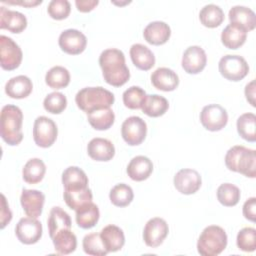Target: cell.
Listing matches in <instances>:
<instances>
[{
	"label": "cell",
	"instance_id": "cell-45",
	"mask_svg": "<svg viewBox=\"0 0 256 256\" xmlns=\"http://www.w3.org/2000/svg\"><path fill=\"white\" fill-rule=\"evenodd\" d=\"M243 215L246 219L255 222L256 220V198L247 199L243 205Z\"/></svg>",
	"mask_w": 256,
	"mask_h": 256
},
{
	"label": "cell",
	"instance_id": "cell-32",
	"mask_svg": "<svg viewBox=\"0 0 256 256\" xmlns=\"http://www.w3.org/2000/svg\"><path fill=\"white\" fill-rule=\"evenodd\" d=\"M169 108L167 99L161 95H146L142 105V111L149 117H159L166 113Z\"/></svg>",
	"mask_w": 256,
	"mask_h": 256
},
{
	"label": "cell",
	"instance_id": "cell-27",
	"mask_svg": "<svg viewBox=\"0 0 256 256\" xmlns=\"http://www.w3.org/2000/svg\"><path fill=\"white\" fill-rule=\"evenodd\" d=\"M62 183L65 190H77L88 187V177L76 166L66 168L62 173Z\"/></svg>",
	"mask_w": 256,
	"mask_h": 256
},
{
	"label": "cell",
	"instance_id": "cell-38",
	"mask_svg": "<svg viewBox=\"0 0 256 256\" xmlns=\"http://www.w3.org/2000/svg\"><path fill=\"white\" fill-rule=\"evenodd\" d=\"M134 194L132 188L124 183L115 185L109 193L110 201L117 207L128 206L133 200Z\"/></svg>",
	"mask_w": 256,
	"mask_h": 256
},
{
	"label": "cell",
	"instance_id": "cell-31",
	"mask_svg": "<svg viewBox=\"0 0 256 256\" xmlns=\"http://www.w3.org/2000/svg\"><path fill=\"white\" fill-rule=\"evenodd\" d=\"M87 119L90 125L99 131L109 129L115 120V115L113 110L109 108H101L94 110L87 114Z\"/></svg>",
	"mask_w": 256,
	"mask_h": 256
},
{
	"label": "cell",
	"instance_id": "cell-15",
	"mask_svg": "<svg viewBox=\"0 0 256 256\" xmlns=\"http://www.w3.org/2000/svg\"><path fill=\"white\" fill-rule=\"evenodd\" d=\"M207 56L203 48L194 45L188 47L182 56V68L188 74H198L206 66Z\"/></svg>",
	"mask_w": 256,
	"mask_h": 256
},
{
	"label": "cell",
	"instance_id": "cell-34",
	"mask_svg": "<svg viewBox=\"0 0 256 256\" xmlns=\"http://www.w3.org/2000/svg\"><path fill=\"white\" fill-rule=\"evenodd\" d=\"M64 200L67 206L73 210H77L80 207L92 202V191L87 187L77 190H64Z\"/></svg>",
	"mask_w": 256,
	"mask_h": 256
},
{
	"label": "cell",
	"instance_id": "cell-14",
	"mask_svg": "<svg viewBox=\"0 0 256 256\" xmlns=\"http://www.w3.org/2000/svg\"><path fill=\"white\" fill-rule=\"evenodd\" d=\"M201 176L194 169H181L174 176V186L182 194H194L201 187Z\"/></svg>",
	"mask_w": 256,
	"mask_h": 256
},
{
	"label": "cell",
	"instance_id": "cell-36",
	"mask_svg": "<svg viewBox=\"0 0 256 256\" xmlns=\"http://www.w3.org/2000/svg\"><path fill=\"white\" fill-rule=\"evenodd\" d=\"M237 131L248 142L256 141V116L254 113H244L237 119Z\"/></svg>",
	"mask_w": 256,
	"mask_h": 256
},
{
	"label": "cell",
	"instance_id": "cell-20",
	"mask_svg": "<svg viewBox=\"0 0 256 256\" xmlns=\"http://www.w3.org/2000/svg\"><path fill=\"white\" fill-rule=\"evenodd\" d=\"M171 35V29L163 21H154L149 23L143 31L144 39L152 45H162L166 43Z\"/></svg>",
	"mask_w": 256,
	"mask_h": 256
},
{
	"label": "cell",
	"instance_id": "cell-23",
	"mask_svg": "<svg viewBox=\"0 0 256 256\" xmlns=\"http://www.w3.org/2000/svg\"><path fill=\"white\" fill-rule=\"evenodd\" d=\"M153 171L152 161L146 156H136L127 166V174L134 181L146 180Z\"/></svg>",
	"mask_w": 256,
	"mask_h": 256
},
{
	"label": "cell",
	"instance_id": "cell-22",
	"mask_svg": "<svg viewBox=\"0 0 256 256\" xmlns=\"http://www.w3.org/2000/svg\"><path fill=\"white\" fill-rule=\"evenodd\" d=\"M33 89V84L30 78L25 75L12 77L5 85L6 94L14 99H23L30 95Z\"/></svg>",
	"mask_w": 256,
	"mask_h": 256
},
{
	"label": "cell",
	"instance_id": "cell-26",
	"mask_svg": "<svg viewBox=\"0 0 256 256\" xmlns=\"http://www.w3.org/2000/svg\"><path fill=\"white\" fill-rule=\"evenodd\" d=\"M247 38V32L239 25L230 23L221 33V41L228 49H238L241 47Z\"/></svg>",
	"mask_w": 256,
	"mask_h": 256
},
{
	"label": "cell",
	"instance_id": "cell-18",
	"mask_svg": "<svg viewBox=\"0 0 256 256\" xmlns=\"http://www.w3.org/2000/svg\"><path fill=\"white\" fill-rule=\"evenodd\" d=\"M27 27L26 16L18 11L0 7V28L12 33H21Z\"/></svg>",
	"mask_w": 256,
	"mask_h": 256
},
{
	"label": "cell",
	"instance_id": "cell-5",
	"mask_svg": "<svg viewBox=\"0 0 256 256\" xmlns=\"http://www.w3.org/2000/svg\"><path fill=\"white\" fill-rule=\"evenodd\" d=\"M227 246V234L217 225L207 226L200 234L197 242L198 253L202 256H216Z\"/></svg>",
	"mask_w": 256,
	"mask_h": 256
},
{
	"label": "cell",
	"instance_id": "cell-37",
	"mask_svg": "<svg viewBox=\"0 0 256 256\" xmlns=\"http://www.w3.org/2000/svg\"><path fill=\"white\" fill-rule=\"evenodd\" d=\"M45 82L52 89H63L70 82V73L63 66H54L46 73Z\"/></svg>",
	"mask_w": 256,
	"mask_h": 256
},
{
	"label": "cell",
	"instance_id": "cell-16",
	"mask_svg": "<svg viewBox=\"0 0 256 256\" xmlns=\"http://www.w3.org/2000/svg\"><path fill=\"white\" fill-rule=\"evenodd\" d=\"M45 195L35 189H23L20 197L21 206L29 217L38 218L42 214Z\"/></svg>",
	"mask_w": 256,
	"mask_h": 256
},
{
	"label": "cell",
	"instance_id": "cell-41",
	"mask_svg": "<svg viewBox=\"0 0 256 256\" xmlns=\"http://www.w3.org/2000/svg\"><path fill=\"white\" fill-rule=\"evenodd\" d=\"M145 97V91L139 86H131L122 95L123 103L129 109H141Z\"/></svg>",
	"mask_w": 256,
	"mask_h": 256
},
{
	"label": "cell",
	"instance_id": "cell-47",
	"mask_svg": "<svg viewBox=\"0 0 256 256\" xmlns=\"http://www.w3.org/2000/svg\"><path fill=\"white\" fill-rule=\"evenodd\" d=\"M99 1L98 0H76L75 5L77 9L80 12H90L92 11L97 5Z\"/></svg>",
	"mask_w": 256,
	"mask_h": 256
},
{
	"label": "cell",
	"instance_id": "cell-10",
	"mask_svg": "<svg viewBox=\"0 0 256 256\" xmlns=\"http://www.w3.org/2000/svg\"><path fill=\"white\" fill-rule=\"evenodd\" d=\"M147 134L146 122L138 117L131 116L128 117L121 126V135L124 141L131 146H136L141 144Z\"/></svg>",
	"mask_w": 256,
	"mask_h": 256
},
{
	"label": "cell",
	"instance_id": "cell-48",
	"mask_svg": "<svg viewBox=\"0 0 256 256\" xmlns=\"http://www.w3.org/2000/svg\"><path fill=\"white\" fill-rule=\"evenodd\" d=\"M245 96L247 101L253 106L255 107V81L252 80L251 82H249L246 87H245Z\"/></svg>",
	"mask_w": 256,
	"mask_h": 256
},
{
	"label": "cell",
	"instance_id": "cell-42",
	"mask_svg": "<svg viewBox=\"0 0 256 256\" xmlns=\"http://www.w3.org/2000/svg\"><path fill=\"white\" fill-rule=\"evenodd\" d=\"M43 106L51 114H60L67 107V98L60 92H52L45 97Z\"/></svg>",
	"mask_w": 256,
	"mask_h": 256
},
{
	"label": "cell",
	"instance_id": "cell-11",
	"mask_svg": "<svg viewBox=\"0 0 256 256\" xmlns=\"http://www.w3.org/2000/svg\"><path fill=\"white\" fill-rule=\"evenodd\" d=\"M15 234L18 240L27 245L37 243L42 236V224L36 218H21L16 225Z\"/></svg>",
	"mask_w": 256,
	"mask_h": 256
},
{
	"label": "cell",
	"instance_id": "cell-25",
	"mask_svg": "<svg viewBox=\"0 0 256 256\" xmlns=\"http://www.w3.org/2000/svg\"><path fill=\"white\" fill-rule=\"evenodd\" d=\"M100 236L108 252L119 251L125 243V236L121 228L116 225H107L101 232Z\"/></svg>",
	"mask_w": 256,
	"mask_h": 256
},
{
	"label": "cell",
	"instance_id": "cell-40",
	"mask_svg": "<svg viewBox=\"0 0 256 256\" xmlns=\"http://www.w3.org/2000/svg\"><path fill=\"white\" fill-rule=\"evenodd\" d=\"M217 199L223 206H235L240 200V190L234 184L223 183L217 189Z\"/></svg>",
	"mask_w": 256,
	"mask_h": 256
},
{
	"label": "cell",
	"instance_id": "cell-33",
	"mask_svg": "<svg viewBox=\"0 0 256 256\" xmlns=\"http://www.w3.org/2000/svg\"><path fill=\"white\" fill-rule=\"evenodd\" d=\"M46 166L39 158H32L26 162L23 167V179L28 184H37L44 178Z\"/></svg>",
	"mask_w": 256,
	"mask_h": 256
},
{
	"label": "cell",
	"instance_id": "cell-9",
	"mask_svg": "<svg viewBox=\"0 0 256 256\" xmlns=\"http://www.w3.org/2000/svg\"><path fill=\"white\" fill-rule=\"evenodd\" d=\"M200 122L209 131H219L228 122L227 111L219 104H209L200 112Z\"/></svg>",
	"mask_w": 256,
	"mask_h": 256
},
{
	"label": "cell",
	"instance_id": "cell-30",
	"mask_svg": "<svg viewBox=\"0 0 256 256\" xmlns=\"http://www.w3.org/2000/svg\"><path fill=\"white\" fill-rule=\"evenodd\" d=\"M100 217L99 208L93 202H90L76 210L77 225L83 229H90L96 225Z\"/></svg>",
	"mask_w": 256,
	"mask_h": 256
},
{
	"label": "cell",
	"instance_id": "cell-21",
	"mask_svg": "<svg viewBox=\"0 0 256 256\" xmlns=\"http://www.w3.org/2000/svg\"><path fill=\"white\" fill-rule=\"evenodd\" d=\"M229 20L231 23L241 26L246 32L252 31L256 26V15L248 7L233 6L229 10Z\"/></svg>",
	"mask_w": 256,
	"mask_h": 256
},
{
	"label": "cell",
	"instance_id": "cell-49",
	"mask_svg": "<svg viewBox=\"0 0 256 256\" xmlns=\"http://www.w3.org/2000/svg\"><path fill=\"white\" fill-rule=\"evenodd\" d=\"M5 3H9V4H19V5H23V6H27V7H31V6H36L38 4H41L42 1H20V2H14V1H4Z\"/></svg>",
	"mask_w": 256,
	"mask_h": 256
},
{
	"label": "cell",
	"instance_id": "cell-35",
	"mask_svg": "<svg viewBox=\"0 0 256 256\" xmlns=\"http://www.w3.org/2000/svg\"><path fill=\"white\" fill-rule=\"evenodd\" d=\"M199 19L205 27L215 28L221 25L224 21V12L219 6L215 4H208L200 10Z\"/></svg>",
	"mask_w": 256,
	"mask_h": 256
},
{
	"label": "cell",
	"instance_id": "cell-24",
	"mask_svg": "<svg viewBox=\"0 0 256 256\" xmlns=\"http://www.w3.org/2000/svg\"><path fill=\"white\" fill-rule=\"evenodd\" d=\"M130 57L133 64L143 71H147L155 65L153 52L143 44H133L130 48Z\"/></svg>",
	"mask_w": 256,
	"mask_h": 256
},
{
	"label": "cell",
	"instance_id": "cell-4",
	"mask_svg": "<svg viewBox=\"0 0 256 256\" xmlns=\"http://www.w3.org/2000/svg\"><path fill=\"white\" fill-rule=\"evenodd\" d=\"M112 92L103 87H86L77 92L75 102L83 112L90 113L101 108H109L114 103Z\"/></svg>",
	"mask_w": 256,
	"mask_h": 256
},
{
	"label": "cell",
	"instance_id": "cell-19",
	"mask_svg": "<svg viewBox=\"0 0 256 256\" xmlns=\"http://www.w3.org/2000/svg\"><path fill=\"white\" fill-rule=\"evenodd\" d=\"M88 155L96 161H109L115 155L113 143L105 138H93L87 145Z\"/></svg>",
	"mask_w": 256,
	"mask_h": 256
},
{
	"label": "cell",
	"instance_id": "cell-17",
	"mask_svg": "<svg viewBox=\"0 0 256 256\" xmlns=\"http://www.w3.org/2000/svg\"><path fill=\"white\" fill-rule=\"evenodd\" d=\"M152 85L161 91H173L179 85V77L172 69L167 67L157 68L151 75Z\"/></svg>",
	"mask_w": 256,
	"mask_h": 256
},
{
	"label": "cell",
	"instance_id": "cell-8",
	"mask_svg": "<svg viewBox=\"0 0 256 256\" xmlns=\"http://www.w3.org/2000/svg\"><path fill=\"white\" fill-rule=\"evenodd\" d=\"M22 50L19 45L10 37L0 36V62L4 70H14L19 67L22 61Z\"/></svg>",
	"mask_w": 256,
	"mask_h": 256
},
{
	"label": "cell",
	"instance_id": "cell-29",
	"mask_svg": "<svg viewBox=\"0 0 256 256\" xmlns=\"http://www.w3.org/2000/svg\"><path fill=\"white\" fill-rule=\"evenodd\" d=\"M48 229L50 238L63 229H71V219L69 214L59 206L53 207L50 210L48 218Z\"/></svg>",
	"mask_w": 256,
	"mask_h": 256
},
{
	"label": "cell",
	"instance_id": "cell-7",
	"mask_svg": "<svg viewBox=\"0 0 256 256\" xmlns=\"http://www.w3.org/2000/svg\"><path fill=\"white\" fill-rule=\"evenodd\" d=\"M58 135V129L55 122L46 117L39 116L34 121L33 139L37 146L48 148L53 145Z\"/></svg>",
	"mask_w": 256,
	"mask_h": 256
},
{
	"label": "cell",
	"instance_id": "cell-28",
	"mask_svg": "<svg viewBox=\"0 0 256 256\" xmlns=\"http://www.w3.org/2000/svg\"><path fill=\"white\" fill-rule=\"evenodd\" d=\"M55 251L60 255H67L75 251L77 238L71 229H63L57 232L52 238Z\"/></svg>",
	"mask_w": 256,
	"mask_h": 256
},
{
	"label": "cell",
	"instance_id": "cell-12",
	"mask_svg": "<svg viewBox=\"0 0 256 256\" xmlns=\"http://www.w3.org/2000/svg\"><path fill=\"white\" fill-rule=\"evenodd\" d=\"M169 227L167 222L159 217L150 219L143 230V240L149 247L155 248L160 246L167 237Z\"/></svg>",
	"mask_w": 256,
	"mask_h": 256
},
{
	"label": "cell",
	"instance_id": "cell-2",
	"mask_svg": "<svg viewBox=\"0 0 256 256\" xmlns=\"http://www.w3.org/2000/svg\"><path fill=\"white\" fill-rule=\"evenodd\" d=\"M23 113L18 106L5 105L0 115V134L2 139L11 146L18 145L23 139Z\"/></svg>",
	"mask_w": 256,
	"mask_h": 256
},
{
	"label": "cell",
	"instance_id": "cell-43",
	"mask_svg": "<svg viewBox=\"0 0 256 256\" xmlns=\"http://www.w3.org/2000/svg\"><path fill=\"white\" fill-rule=\"evenodd\" d=\"M237 247L244 252H253L256 249V230L252 227H245L237 234Z\"/></svg>",
	"mask_w": 256,
	"mask_h": 256
},
{
	"label": "cell",
	"instance_id": "cell-6",
	"mask_svg": "<svg viewBox=\"0 0 256 256\" xmlns=\"http://www.w3.org/2000/svg\"><path fill=\"white\" fill-rule=\"evenodd\" d=\"M220 74L230 81H240L249 72L246 60L239 55L227 54L223 56L218 64Z\"/></svg>",
	"mask_w": 256,
	"mask_h": 256
},
{
	"label": "cell",
	"instance_id": "cell-3",
	"mask_svg": "<svg viewBox=\"0 0 256 256\" xmlns=\"http://www.w3.org/2000/svg\"><path fill=\"white\" fill-rule=\"evenodd\" d=\"M226 167L246 177H256V152L242 145L231 147L225 155Z\"/></svg>",
	"mask_w": 256,
	"mask_h": 256
},
{
	"label": "cell",
	"instance_id": "cell-39",
	"mask_svg": "<svg viewBox=\"0 0 256 256\" xmlns=\"http://www.w3.org/2000/svg\"><path fill=\"white\" fill-rule=\"evenodd\" d=\"M83 250L86 254L92 255V256H104L108 253L102 238L100 236V233H89L84 236L83 242H82Z\"/></svg>",
	"mask_w": 256,
	"mask_h": 256
},
{
	"label": "cell",
	"instance_id": "cell-13",
	"mask_svg": "<svg viewBox=\"0 0 256 256\" xmlns=\"http://www.w3.org/2000/svg\"><path fill=\"white\" fill-rule=\"evenodd\" d=\"M58 43L61 50L65 53L70 55H78L85 50L87 38L77 29H67L60 34Z\"/></svg>",
	"mask_w": 256,
	"mask_h": 256
},
{
	"label": "cell",
	"instance_id": "cell-46",
	"mask_svg": "<svg viewBox=\"0 0 256 256\" xmlns=\"http://www.w3.org/2000/svg\"><path fill=\"white\" fill-rule=\"evenodd\" d=\"M2 208H1V229H3L12 219V213L9 209V205L7 204L5 196L2 194Z\"/></svg>",
	"mask_w": 256,
	"mask_h": 256
},
{
	"label": "cell",
	"instance_id": "cell-1",
	"mask_svg": "<svg viewBox=\"0 0 256 256\" xmlns=\"http://www.w3.org/2000/svg\"><path fill=\"white\" fill-rule=\"evenodd\" d=\"M104 80L112 86L120 87L130 78V72L125 64L124 53L115 48L104 50L99 57Z\"/></svg>",
	"mask_w": 256,
	"mask_h": 256
},
{
	"label": "cell",
	"instance_id": "cell-44",
	"mask_svg": "<svg viewBox=\"0 0 256 256\" xmlns=\"http://www.w3.org/2000/svg\"><path fill=\"white\" fill-rule=\"evenodd\" d=\"M71 11V5L67 0H52L48 4L47 12L49 16L55 20H63L67 18Z\"/></svg>",
	"mask_w": 256,
	"mask_h": 256
}]
</instances>
